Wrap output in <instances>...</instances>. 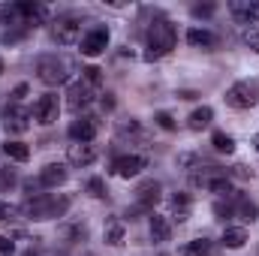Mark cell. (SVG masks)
<instances>
[{"label": "cell", "instance_id": "obj_42", "mask_svg": "<svg viewBox=\"0 0 259 256\" xmlns=\"http://www.w3.org/2000/svg\"><path fill=\"white\" fill-rule=\"evenodd\" d=\"M253 148H256V151H259V133H256V136H253Z\"/></svg>", "mask_w": 259, "mask_h": 256}, {"label": "cell", "instance_id": "obj_37", "mask_svg": "<svg viewBox=\"0 0 259 256\" xmlns=\"http://www.w3.org/2000/svg\"><path fill=\"white\" fill-rule=\"evenodd\" d=\"M18 211H21V208H15V205H9V202H0V223L15 220V217H18Z\"/></svg>", "mask_w": 259, "mask_h": 256}, {"label": "cell", "instance_id": "obj_17", "mask_svg": "<svg viewBox=\"0 0 259 256\" xmlns=\"http://www.w3.org/2000/svg\"><path fill=\"white\" fill-rule=\"evenodd\" d=\"M151 238H154L157 244L169 241V238H172V223H169L166 217H160V214H151Z\"/></svg>", "mask_w": 259, "mask_h": 256}, {"label": "cell", "instance_id": "obj_31", "mask_svg": "<svg viewBox=\"0 0 259 256\" xmlns=\"http://www.w3.org/2000/svg\"><path fill=\"white\" fill-rule=\"evenodd\" d=\"M214 214H217V220H229V217H235V205L232 202H214Z\"/></svg>", "mask_w": 259, "mask_h": 256}, {"label": "cell", "instance_id": "obj_11", "mask_svg": "<svg viewBox=\"0 0 259 256\" xmlns=\"http://www.w3.org/2000/svg\"><path fill=\"white\" fill-rule=\"evenodd\" d=\"M30 112L27 109H21V106H9L6 112H3V127H6V133H24V130H30Z\"/></svg>", "mask_w": 259, "mask_h": 256}, {"label": "cell", "instance_id": "obj_28", "mask_svg": "<svg viewBox=\"0 0 259 256\" xmlns=\"http://www.w3.org/2000/svg\"><path fill=\"white\" fill-rule=\"evenodd\" d=\"M211 145H214L217 154H232V151H235V139H232L229 133H220V130L211 136Z\"/></svg>", "mask_w": 259, "mask_h": 256}, {"label": "cell", "instance_id": "obj_40", "mask_svg": "<svg viewBox=\"0 0 259 256\" xmlns=\"http://www.w3.org/2000/svg\"><path fill=\"white\" fill-rule=\"evenodd\" d=\"M229 175H232V178H250L247 166H232V169H229Z\"/></svg>", "mask_w": 259, "mask_h": 256}, {"label": "cell", "instance_id": "obj_38", "mask_svg": "<svg viewBox=\"0 0 259 256\" xmlns=\"http://www.w3.org/2000/svg\"><path fill=\"white\" fill-rule=\"evenodd\" d=\"M15 253V241L9 235H0V256H12Z\"/></svg>", "mask_w": 259, "mask_h": 256}, {"label": "cell", "instance_id": "obj_39", "mask_svg": "<svg viewBox=\"0 0 259 256\" xmlns=\"http://www.w3.org/2000/svg\"><path fill=\"white\" fill-rule=\"evenodd\" d=\"M24 97H27V84H18V88H15V91H12V94H9V100H12V103H15V106H18V103H21V100H24Z\"/></svg>", "mask_w": 259, "mask_h": 256}, {"label": "cell", "instance_id": "obj_15", "mask_svg": "<svg viewBox=\"0 0 259 256\" xmlns=\"http://www.w3.org/2000/svg\"><path fill=\"white\" fill-rule=\"evenodd\" d=\"M39 184L42 187H61L66 184V169L61 163H49V166H42V172H39Z\"/></svg>", "mask_w": 259, "mask_h": 256}, {"label": "cell", "instance_id": "obj_29", "mask_svg": "<svg viewBox=\"0 0 259 256\" xmlns=\"http://www.w3.org/2000/svg\"><path fill=\"white\" fill-rule=\"evenodd\" d=\"M81 81L91 84V88H100V84H103V69H100V66H84V69H81Z\"/></svg>", "mask_w": 259, "mask_h": 256}, {"label": "cell", "instance_id": "obj_44", "mask_svg": "<svg viewBox=\"0 0 259 256\" xmlns=\"http://www.w3.org/2000/svg\"><path fill=\"white\" fill-rule=\"evenodd\" d=\"M84 256H97V253H84Z\"/></svg>", "mask_w": 259, "mask_h": 256}, {"label": "cell", "instance_id": "obj_13", "mask_svg": "<svg viewBox=\"0 0 259 256\" xmlns=\"http://www.w3.org/2000/svg\"><path fill=\"white\" fill-rule=\"evenodd\" d=\"M66 106L72 109V112H78V109H84V106H91V100H94V88L91 84H84V81H72L69 84V91H66Z\"/></svg>", "mask_w": 259, "mask_h": 256}, {"label": "cell", "instance_id": "obj_25", "mask_svg": "<svg viewBox=\"0 0 259 256\" xmlns=\"http://www.w3.org/2000/svg\"><path fill=\"white\" fill-rule=\"evenodd\" d=\"M208 253H211V241L208 238H193V241H187L178 250V256H208Z\"/></svg>", "mask_w": 259, "mask_h": 256}, {"label": "cell", "instance_id": "obj_2", "mask_svg": "<svg viewBox=\"0 0 259 256\" xmlns=\"http://www.w3.org/2000/svg\"><path fill=\"white\" fill-rule=\"evenodd\" d=\"M75 72V64L66 58V55H39L36 58V78L49 88H58L66 84Z\"/></svg>", "mask_w": 259, "mask_h": 256}, {"label": "cell", "instance_id": "obj_41", "mask_svg": "<svg viewBox=\"0 0 259 256\" xmlns=\"http://www.w3.org/2000/svg\"><path fill=\"white\" fill-rule=\"evenodd\" d=\"M103 109H115V100H112V94H106V97H103Z\"/></svg>", "mask_w": 259, "mask_h": 256}, {"label": "cell", "instance_id": "obj_36", "mask_svg": "<svg viewBox=\"0 0 259 256\" xmlns=\"http://www.w3.org/2000/svg\"><path fill=\"white\" fill-rule=\"evenodd\" d=\"M154 124L160 130H175V118H172L169 112H157V115H154Z\"/></svg>", "mask_w": 259, "mask_h": 256}, {"label": "cell", "instance_id": "obj_10", "mask_svg": "<svg viewBox=\"0 0 259 256\" xmlns=\"http://www.w3.org/2000/svg\"><path fill=\"white\" fill-rule=\"evenodd\" d=\"M229 9H232L238 24H244V27L259 24V0H232Z\"/></svg>", "mask_w": 259, "mask_h": 256}, {"label": "cell", "instance_id": "obj_34", "mask_svg": "<svg viewBox=\"0 0 259 256\" xmlns=\"http://www.w3.org/2000/svg\"><path fill=\"white\" fill-rule=\"evenodd\" d=\"M241 39H244V42H247L253 52H259V24H253V27H244Z\"/></svg>", "mask_w": 259, "mask_h": 256}, {"label": "cell", "instance_id": "obj_27", "mask_svg": "<svg viewBox=\"0 0 259 256\" xmlns=\"http://www.w3.org/2000/svg\"><path fill=\"white\" fill-rule=\"evenodd\" d=\"M235 217H241L244 223H253L259 217V205H253L250 199H238L235 202Z\"/></svg>", "mask_w": 259, "mask_h": 256}, {"label": "cell", "instance_id": "obj_24", "mask_svg": "<svg viewBox=\"0 0 259 256\" xmlns=\"http://www.w3.org/2000/svg\"><path fill=\"white\" fill-rule=\"evenodd\" d=\"M84 235H88L84 223H66V226H61V238H64V244H78V241H84Z\"/></svg>", "mask_w": 259, "mask_h": 256}, {"label": "cell", "instance_id": "obj_8", "mask_svg": "<svg viewBox=\"0 0 259 256\" xmlns=\"http://www.w3.org/2000/svg\"><path fill=\"white\" fill-rule=\"evenodd\" d=\"M106 46H109V30H106V27H94V30H88V33L81 36V55H84V58L103 55Z\"/></svg>", "mask_w": 259, "mask_h": 256}, {"label": "cell", "instance_id": "obj_7", "mask_svg": "<svg viewBox=\"0 0 259 256\" xmlns=\"http://www.w3.org/2000/svg\"><path fill=\"white\" fill-rule=\"evenodd\" d=\"M163 199V187H160V181H154V178H148V181H142L139 187H136V208L139 211H151L154 214V205Z\"/></svg>", "mask_w": 259, "mask_h": 256}, {"label": "cell", "instance_id": "obj_3", "mask_svg": "<svg viewBox=\"0 0 259 256\" xmlns=\"http://www.w3.org/2000/svg\"><path fill=\"white\" fill-rule=\"evenodd\" d=\"M175 27L169 18H157L151 27H148V52H145V61L154 64L160 58H166L172 49H175Z\"/></svg>", "mask_w": 259, "mask_h": 256}, {"label": "cell", "instance_id": "obj_4", "mask_svg": "<svg viewBox=\"0 0 259 256\" xmlns=\"http://www.w3.org/2000/svg\"><path fill=\"white\" fill-rule=\"evenodd\" d=\"M226 106L229 109H238V112H244V109H250V106H256L259 100V81H235L229 91H226Z\"/></svg>", "mask_w": 259, "mask_h": 256}, {"label": "cell", "instance_id": "obj_21", "mask_svg": "<svg viewBox=\"0 0 259 256\" xmlns=\"http://www.w3.org/2000/svg\"><path fill=\"white\" fill-rule=\"evenodd\" d=\"M211 121H214V109H211V106H202V109H196L193 115L187 118V127L199 133V130H205V127H208Z\"/></svg>", "mask_w": 259, "mask_h": 256}, {"label": "cell", "instance_id": "obj_9", "mask_svg": "<svg viewBox=\"0 0 259 256\" xmlns=\"http://www.w3.org/2000/svg\"><path fill=\"white\" fill-rule=\"evenodd\" d=\"M145 166H148V160H145L142 154H124V157H118V160L112 163V172H115L118 178H136Z\"/></svg>", "mask_w": 259, "mask_h": 256}, {"label": "cell", "instance_id": "obj_5", "mask_svg": "<svg viewBox=\"0 0 259 256\" xmlns=\"http://www.w3.org/2000/svg\"><path fill=\"white\" fill-rule=\"evenodd\" d=\"M52 36H55V42H61V46H75L78 36H81L78 18H75V15H58V18L52 21Z\"/></svg>", "mask_w": 259, "mask_h": 256}, {"label": "cell", "instance_id": "obj_6", "mask_svg": "<svg viewBox=\"0 0 259 256\" xmlns=\"http://www.w3.org/2000/svg\"><path fill=\"white\" fill-rule=\"evenodd\" d=\"M58 112H61V103H58V97L55 94H42L36 103H33V121L36 124H42V127H49V124H55L58 121Z\"/></svg>", "mask_w": 259, "mask_h": 256}, {"label": "cell", "instance_id": "obj_1", "mask_svg": "<svg viewBox=\"0 0 259 256\" xmlns=\"http://www.w3.org/2000/svg\"><path fill=\"white\" fill-rule=\"evenodd\" d=\"M72 199L69 196H49V193H39V196H27V202L21 205V214L30 217V220H58L69 211Z\"/></svg>", "mask_w": 259, "mask_h": 256}, {"label": "cell", "instance_id": "obj_43", "mask_svg": "<svg viewBox=\"0 0 259 256\" xmlns=\"http://www.w3.org/2000/svg\"><path fill=\"white\" fill-rule=\"evenodd\" d=\"M0 75H3V58H0Z\"/></svg>", "mask_w": 259, "mask_h": 256}, {"label": "cell", "instance_id": "obj_26", "mask_svg": "<svg viewBox=\"0 0 259 256\" xmlns=\"http://www.w3.org/2000/svg\"><path fill=\"white\" fill-rule=\"evenodd\" d=\"M211 193H217V196H232V181H229V175H211L208 178V184H205Z\"/></svg>", "mask_w": 259, "mask_h": 256}, {"label": "cell", "instance_id": "obj_22", "mask_svg": "<svg viewBox=\"0 0 259 256\" xmlns=\"http://www.w3.org/2000/svg\"><path fill=\"white\" fill-rule=\"evenodd\" d=\"M3 154H6L9 160H15V163H27V160H30V148H27L24 142H9V139H6Z\"/></svg>", "mask_w": 259, "mask_h": 256}, {"label": "cell", "instance_id": "obj_32", "mask_svg": "<svg viewBox=\"0 0 259 256\" xmlns=\"http://www.w3.org/2000/svg\"><path fill=\"white\" fill-rule=\"evenodd\" d=\"M84 190L91 193L94 199H103V196H106V181H103V178H91V181L84 184Z\"/></svg>", "mask_w": 259, "mask_h": 256}, {"label": "cell", "instance_id": "obj_14", "mask_svg": "<svg viewBox=\"0 0 259 256\" xmlns=\"http://www.w3.org/2000/svg\"><path fill=\"white\" fill-rule=\"evenodd\" d=\"M97 136V121L94 118H78L69 124V139L72 142H94Z\"/></svg>", "mask_w": 259, "mask_h": 256}, {"label": "cell", "instance_id": "obj_30", "mask_svg": "<svg viewBox=\"0 0 259 256\" xmlns=\"http://www.w3.org/2000/svg\"><path fill=\"white\" fill-rule=\"evenodd\" d=\"M18 184V178H15V169H9V166H0V190H12Z\"/></svg>", "mask_w": 259, "mask_h": 256}, {"label": "cell", "instance_id": "obj_33", "mask_svg": "<svg viewBox=\"0 0 259 256\" xmlns=\"http://www.w3.org/2000/svg\"><path fill=\"white\" fill-rule=\"evenodd\" d=\"M118 133H121V136H142V124H139L136 118L121 121V124H118Z\"/></svg>", "mask_w": 259, "mask_h": 256}, {"label": "cell", "instance_id": "obj_35", "mask_svg": "<svg viewBox=\"0 0 259 256\" xmlns=\"http://www.w3.org/2000/svg\"><path fill=\"white\" fill-rule=\"evenodd\" d=\"M190 12H193L196 18H211V15L217 12V6H214V3H196Z\"/></svg>", "mask_w": 259, "mask_h": 256}, {"label": "cell", "instance_id": "obj_18", "mask_svg": "<svg viewBox=\"0 0 259 256\" xmlns=\"http://www.w3.org/2000/svg\"><path fill=\"white\" fill-rule=\"evenodd\" d=\"M187 42L196 46V49H214L217 46V36L211 30H205V27H190L187 30Z\"/></svg>", "mask_w": 259, "mask_h": 256}, {"label": "cell", "instance_id": "obj_16", "mask_svg": "<svg viewBox=\"0 0 259 256\" xmlns=\"http://www.w3.org/2000/svg\"><path fill=\"white\" fill-rule=\"evenodd\" d=\"M220 244H223L226 250H241V247L247 244V229H241V226H229V229L223 232Z\"/></svg>", "mask_w": 259, "mask_h": 256}, {"label": "cell", "instance_id": "obj_20", "mask_svg": "<svg viewBox=\"0 0 259 256\" xmlns=\"http://www.w3.org/2000/svg\"><path fill=\"white\" fill-rule=\"evenodd\" d=\"M15 6H18V15L33 27L46 18V6H39V3H15Z\"/></svg>", "mask_w": 259, "mask_h": 256}, {"label": "cell", "instance_id": "obj_19", "mask_svg": "<svg viewBox=\"0 0 259 256\" xmlns=\"http://www.w3.org/2000/svg\"><path fill=\"white\" fill-rule=\"evenodd\" d=\"M190 205H193L190 193H175V196H172V217H175L178 223H184V220L190 217Z\"/></svg>", "mask_w": 259, "mask_h": 256}, {"label": "cell", "instance_id": "obj_12", "mask_svg": "<svg viewBox=\"0 0 259 256\" xmlns=\"http://www.w3.org/2000/svg\"><path fill=\"white\" fill-rule=\"evenodd\" d=\"M97 145H91V142H75V145H69V151H66V160L72 163V166H78V169H84V166H91L94 160H97Z\"/></svg>", "mask_w": 259, "mask_h": 256}, {"label": "cell", "instance_id": "obj_23", "mask_svg": "<svg viewBox=\"0 0 259 256\" xmlns=\"http://www.w3.org/2000/svg\"><path fill=\"white\" fill-rule=\"evenodd\" d=\"M103 235H106V244L121 247V244H124V223H121V220H109L106 229H103Z\"/></svg>", "mask_w": 259, "mask_h": 256}]
</instances>
